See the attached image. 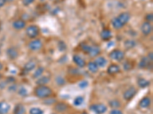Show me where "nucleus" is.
Wrapping results in <instances>:
<instances>
[{
    "label": "nucleus",
    "mask_w": 153,
    "mask_h": 114,
    "mask_svg": "<svg viewBox=\"0 0 153 114\" xmlns=\"http://www.w3.org/2000/svg\"><path fill=\"white\" fill-rule=\"evenodd\" d=\"M90 109L96 114H104L107 111V106L104 104H93L91 105Z\"/></svg>",
    "instance_id": "obj_4"
},
{
    "label": "nucleus",
    "mask_w": 153,
    "mask_h": 114,
    "mask_svg": "<svg viewBox=\"0 0 153 114\" xmlns=\"http://www.w3.org/2000/svg\"><path fill=\"white\" fill-rule=\"evenodd\" d=\"M66 48H67L66 44H65V43L62 42V41H61L60 43H58V49H60L61 52H63L64 49H66Z\"/></svg>",
    "instance_id": "obj_35"
},
{
    "label": "nucleus",
    "mask_w": 153,
    "mask_h": 114,
    "mask_svg": "<svg viewBox=\"0 0 153 114\" xmlns=\"http://www.w3.org/2000/svg\"><path fill=\"white\" fill-rule=\"evenodd\" d=\"M51 81V78L49 76H41L38 78L36 81V84L37 85H46Z\"/></svg>",
    "instance_id": "obj_22"
},
{
    "label": "nucleus",
    "mask_w": 153,
    "mask_h": 114,
    "mask_svg": "<svg viewBox=\"0 0 153 114\" xmlns=\"http://www.w3.org/2000/svg\"><path fill=\"white\" fill-rule=\"evenodd\" d=\"M141 31L145 36L150 34L152 32V25L151 23L148 22V21L143 22L141 25Z\"/></svg>",
    "instance_id": "obj_7"
},
{
    "label": "nucleus",
    "mask_w": 153,
    "mask_h": 114,
    "mask_svg": "<svg viewBox=\"0 0 153 114\" xmlns=\"http://www.w3.org/2000/svg\"><path fill=\"white\" fill-rule=\"evenodd\" d=\"M67 109H68L67 104L64 103V102H58L54 105V110L58 113H64L67 111Z\"/></svg>",
    "instance_id": "obj_14"
},
{
    "label": "nucleus",
    "mask_w": 153,
    "mask_h": 114,
    "mask_svg": "<svg viewBox=\"0 0 153 114\" xmlns=\"http://www.w3.org/2000/svg\"><path fill=\"white\" fill-rule=\"evenodd\" d=\"M95 63L97 65L99 68H104L106 65H107V59H106L104 56H98L96 58Z\"/></svg>",
    "instance_id": "obj_19"
},
{
    "label": "nucleus",
    "mask_w": 153,
    "mask_h": 114,
    "mask_svg": "<svg viewBox=\"0 0 153 114\" xmlns=\"http://www.w3.org/2000/svg\"><path fill=\"white\" fill-rule=\"evenodd\" d=\"M151 98H149V97H145V98H143V99L139 101V106H140L141 108L145 109V108L149 107V106L151 105Z\"/></svg>",
    "instance_id": "obj_20"
},
{
    "label": "nucleus",
    "mask_w": 153,
    "mask_h": 114,
    "mask_svg": "<svg viewBox=\"0 0 153 114\" xmlns=\"http://www.w3.org/2000/svg\"><path fill=\"white\" fill-rule=\"evenodd\" d=\"M53 91L47 85H38L34 90L35 97L40 99H46L53 94Z\"/></svg>",
    "instance_id": "obj_1"
},
{
    "label": "nucleus",
    "mask_w": 153,
    "mask_h": 114,
    "mask_svg": "<svg viewBox=\"0 0 153 114\" xmlns=\"http://www.w3.org/2000/svg\"><path fill=\"white\" fill-rule=\"evenodd\" d=\"M137 94V89L135 87H130L128 89L125 91L123 93V98L126 100H131L132 98H134L136 94Z\"/></svg>",
    "instance_id": "obj_6"
},
{
    "label": "nucleus",
    "mask_w": 153,
    "mask_h": 114,
    "mask_svg": "<svg viewBox=\"0 0 153 114\" xmlns=\"http://www.w3.org/2000/svg\"><path fill=\"white\" fill-rule=\"evenodd\" d=\"M137 84H138V85H139V88H145L150 85V82L145 79V78H139L138 81H137Z\"/></svg>",
    "instance_id": "obj_24"
},
{
    "label": "nucleus",
    "mask_w": 153,
    "mask_h": 114,
    "mask_svg": "<svg viewBox=\"0 0 153 114\" xmlns=\"http://www.w3.org/2000/svg\"><path fill=\"white\" fill-rule=\"evenodd\" d=\"M44 71H45V69L43 67H38L37 69H35V71H34L33 75H32V78L38 79V78H40L43 75Z\"/></svg>",
    "instance_id": "obj_25"
},
{
    "label": "nucleus",
    "mask_w": 153,
    "mask_h": 114,
    "mask_svg": "<svg viewBox=\"0 0 153 114\" xmlns=\"http://www.w3.org/2000/svg\"><path fill=\"white\" fill-rule=\"evenodd\" d=\"M124 44L126 49H132V48H133L136 45V42L133 40H128V41H126L125 42Z\"/></svg>",
    "instance_id": "obj_29"
},
{
    "label": "nucleus",
    "mask_w": 153,
    "mask_h": 114,
    "mask_svg": "<svg viewBox=\"0 0 153 114\" xmlns=\"http://www.w3.org/2000/svg\"><path fill=\"white\" fill-rule=\"evenodd\" d=\"M133 68L132 63H130L129 61H126V62L123 63V69H124L125 71H129Z\"/></svg>",
    "instance_id": "obj_33"
},
{
    "label": "nucleus",
    "mask_w": 153,
    "mask_h": 114,
    "mask_svg": "<svg viewBox=\"0 0 153 114\" xmlns=\"http://www.w3.org/2000/svg\"><path fill=\"white\" fill-rule=\"evenodd\" d=\"M3 69V65H2V63L0 62V71H2V70Z\"/></svg>",
    "instance_id": "obj_41"
},
{
    "label": "nucleus",
    "mask_w": 153,
    "mask_h": 114,
    "mask_svg": "<svg viewBox=\"0 0 153 114\" xmlns=\"http://www.w3.org/2000/svg\"><path fill=\"white\" fill-rule=\"evenodd\" d=\"M55 82L56 83L58 84V85H64V84H65V80L63 77L61 76H57L55 78Z\"/></svg>",
    "instance_id": "obj_32"
},
{
    "label": "nucleus",
    "mask_w": 153,
    "mask_h": 114,
    "mask_svg": "<svg viewBox=\"0 0 153 114\" xmlns=\"http://www.w3.org/2000/svg\"><path fill=\"white\" fill-rule=\"evenodd\" d=\"M83 101H84V98L83 97H81V96H78L74 100V104L76 106H80L83 104Z\"/></svg>",
    "instance_id": "obj_28"
},
{
    "label": "nucleus",
    "mask_w": 153,
    "mask_h": 114,
    "mask_svg": "<svg viewBox=\"0 0 153 114\" xmlns=\"http://www.w3.org/2000/svg\"><path fill=\"white\" fill-rule=\"evenodd\" d=\"M29 94V92H28L27 89L24 87V86H22L21 88H19V94L22 97H26Z\"/></svg>",
    "instance_id": "obj_31"
},
{
    "label": "nucleus",
    "mask_w": 153,
    "mask_h": 114,
    "mask_svg": "<svg viewBox=\"0 0 153 114\" xmlns=\"http://www.w3.org/2000/svg\"><path fill=\"white\" fill-rule=\"evenodd\" d=\"M35 68H36V62L32 61V60L29 61L27 63L24 65V67H23V73L24 74L29 73L30 71L35 70Z\"/></svg>",
    "instance_id": "obj_11"
},
{
    "label": "nucleus",
    "mask_w": 153,
    "mask_h": 114,
    "mask_svg": "<svg viewBox=\"0 0 153 114\" xmlns=\"http://www.w3.org/2000/svg\"><path fill=\"white\" fill-rule=\"evenodd\" d=\"M5 3H6V2H5L4 0H0V8H2V6H4Z\"/></svg>",
    "instance_id": "obj_40"
},
{
    "label": "nucleus",
    "mask_w": 153,
    "mask_h": 114,
    "mask_svg": "<svg viewBox=\"0 0 153 114\" xmlns=\"http://www.w3.org/2000/svg\"><path fill=\"white\" fill-rule=\"evenodd\" d=\"M110 114H123L121 110H118V109H113L110 112Z\"/></svg>",
    "instance_id": "obj_38"
},
{
    "label": "nucleus",
    "mask_w": 153,
    "mask_h": 114,
    "mask_svg": "<svg viewBox=\"0 0 153 114\" xmlns=\"http://www.w3.org/2000/svg\"><path fill=\"white\" fill-rule=\"evenodd\" d=\"M35 2V0H22V4L25 6H29Z\"/></svg>",
    "instance_id": "obj_36"
},
{
    "label": "nucleus",
    "mask_w": 153,
    "mask_h": 114,
    "mask_svg": "<svg viewBox=\"0 0 153 114\" xmlns=\"http://www.w3.org/2000/svg\"><path fill=\"white\" fill-rule=\"evenodd\" d=\"M0 53H1V49H0Z\"/></svg>",
    "instance_id": "obj_44"
},
{
    "label": "nucleus",
    "mask_w": 153,
    "mask_h": 114,
    "mask_svg": "<svg viewBox=\"0 0 153 114\" xmlns=\"http://www.w3.org/2000/svg\"><path fill=\"white\" fill-rule=\"evenodd\" d=\"M73 61L76 64L79 68H84L86 65H87V63L85 62L84 59L83 58H81L80 56L78 55H74L73 56Z\"/></svg>",
    "instance_id": "obj_16"
},
{
    "label": "nucleus",
    "mask_w": 153,
    "mask_h": 114,
    "mask_svg": "<svg viewBox=\"0 0 153 114\" xmlns=\"http://www.w3.org/2000/svg\"><path fill=\"white\" fill-rule=\"evenodd\" d=\"M11 109L10 104L6 100L0 101V114H8Z\"/></svg>",
    "instance_id": "obj_12"
},
{
    "label": "nucleus",
    "mask_w": 153,
    "mask_h": 114,
    "mask_svg": "<svg viewBox=\"0 0 153 114\" xmlns=\"http://www.w3.org/2000/svg\"><path fill=\"white\" fill-rule=\"evenodd\" d=\"M145 20H146V21H148V22H149V23L152 22V21H153L152 13H150V14H146V17H145Z\"/></svg>",
    "instance_id": "obj_37"
},
{
    "label": "nucleus",
    "mask_w": 153,
    "mask_h": 114,
    "mask_svg": "<svg viewBox=\"0 0 153 114\" xmlns=\"http://www.w3.org/2000/svg\"><path fill=\"white\" fill-rule=\"evenodd\" d=\"M29 114H44V111L41 108L32 107L29 110Z\"/></svg>",
    "instance_id": "obj_30"
},
{
    "label": "nucleus",
    "mask_w": 153,
    "mask_h": 114,
    "mask_svg": "<svg viewBox=\"0 0 153 114\" xmlns=\"http://www.w3.org/2000/svg\"><path fill=\"white\" fill-rule=\"evenodd\" d=\"M100 37L103 41H110V39L113 37V34H112V31H110V29L108 28H104L100 32Z\"/></svg>",
    "instance_id": "obj_13"
},
{
    "label": "nucleus",
    "mask_w": 153,
    "mask_h": 114,
    "mask_svg": "<svg viewBox=\"0 0 153 114\" xmlns=\"http://www.w3.org/2000/svg\"><path fill=\"white\" fill-rule=\"evenodd\" d=\"M7 56H8V59H11V60H15L19 56V53L18 49L14 47H9L6 51Z\"/></svg>",
    "instance_id": "obj_8"
},
{
    "label": "nucleus",
    "mask_w": 153,
    "mask_h": 114,
    "mask_svg": "<svg viewBox=\"0 0 153 114\" xmlns=\"http://www.w3.org/2000/svg\"><path fill=\"white\" fill-rule=\"evenodd\" d=\"M26 110L22 104H18L15 105L13 110V114H25Z\"/></svg>",
    "instance_id": "obj_21"
},
{
    "label": "nucleus",
    "mask_w": 153,
    "mask_h": 114,
    "mask_svg": "<svg viewBox=\"0 0 153 114\" xmlns=\"http://www.w3.org/2000/svg\"><path fill=\"white\" fill-rule=\"evenodd\" d=\"M100 53V48L98 46H90V45L89 49L87 51V55H89L90 57H97Z\"/></svg>",
    "instance_id": "obj_10"
},
{
    "label": "nucleus",
    "mask_w": 153,
    "mask_h": 114,
    "mask_svg": "<svg viewBox=\"0 0 153 114\" xmlns=\"http://www.w3.org/2000/svg\"><path fill=\"white\" fill-rule=\"evenodd\" d=\"M26 26V23L25 21L22 20V19H19V20L15 21L13 23V27L15 30H22L24 29Z\"/></svg>",
    "instance_id": "obj_18"
},
{
    "label": "nucleus",
    "mask_w": 153,
    "mask_h": 114,
    "mask_svg": "<svg viewBox=\"0 0 153 114\" xmlns=\"http://www.w3.org/2000/svg\"><path fill=\"white\" fill-rule=\"evenodd\" d=\"M52 114H57V113H52Z\"/></svg>",
    "instance_id": "obj_45"
},
{
    "label": "nucleus",
    "mask_w": 153,
    "mask_h": 114,
    "mask_svg": "<svg viewBox=\"0 0 153 114\" xmlns=\"http://www.w3.org/2000/svg\"><path fill=\"white\" fill-rule=\"evenodd\" d=\"M82 114H88V113H87L86 112V111H83V112L82 113Z\"/></svg>",
    "instance_id": "obj_43"
},
{
    "label": "nucleus",
    "mask_w": 153,
    "mask_h": 114,
    "mask_svg": "<svg viewBox=\"0 0 153 114\" xmlns=\"http://www.w3.org/2000/svg\"><path fill=\"white\" fill-rule=\"evenodd\" d=\"M6 2H8V3H10V2H13L14 0H4Z\"/></svg>",
    "instance_id": "obj_42"
},
{
    "label": "nucleus",
    "mask_w": 153,
    "mask_h": 114,
    "mask_svg": "<svg viewBox=\"0 0 153 114\" xmlns=\"http://www.w3.org/2000/svg\"><path fill=\"white\" fill-rule=\"evenodd\" d=\"M109 57L113 60L116 62L122 61L125 58V54L122 50L120 49H113L111 51L109 54Z\"/></svg>",
    "instance_id": "obj_3"
},
{
    "label": "nucleus",
    "mask_w": 153,
    "mask_h": 114,
    "mask_svg": "<svg viewBox=\"0 0 153 114\" xmlns=\"http://www.w3.org/2000/svg\"><path fill=\"white\" fill-rule=\"evenodd\" d=\"M25 34L29 38L35 39L40 34L39 27L37 25H29L25 30Z\"/></svg>",
    "instance_id": "obj_2"
},
{
    "label": "nucleus",
    "mask_w": 153,
    "mask_h": 114,
    "mask_svg": "<svg viewBox=\"0 0 153 114\" xmlns=\"http://www.w3.org/2000/svg\"><path fill=\"white\" fill-rule=\"evenodd\" d=\"M87 68H88V70L90 71L91 73L95 74L99 71V67L95 63V62H89L87 64Z\"/></svg>",
    "instance_id": "obj_23"
},
{
    "label": "nucleus",
    "mask_w": 153,
    "mask_h": 114,
    "mask_svg": "<svg viewBox=\"0 0 153 114\" xmlns=\"http://www.w3.org/2000/svg\"><path fill=\"white\" fill-rule=\"evenodd\" d=\"M89 85V83L87 81H82L79 83V87L81 88V89H83V88H87V86Z\"/></svg>",
    "instance_id": "obj_34"
},
{
    "label": "nucleus",
    "mask_w": 153,
    "mask_h": 114,
    "mask_svg": "<svg viewBox=\"0 0 153 114\" xmlns=\"http://www.w3.org/2000/svg\"><path fill=\"white\" fill-rule=\"evenodd\" d=\"M148 59H149V60H150V61L151 62H152V59H153V53H152V52H151V53H149V55H148Z\"/></svg>",
    "instance_id": "obj_39"
},
{
    "label": "nucleus",
    "mask_w": 153,
    "mask_h": 114,
    "mask_svg": "<svg viewBox=\"0 0 153 114\" xmlns=\"http://www.w3.org/2000/svg\"><path fill=\"white\" fill-rule=\"evenodd\" d=\"M109 105H110V107L113 108V109H117V108L121 106V103H120V101H119L118 100L114 99V100H111L109 102Z\"/></svg>",
    "instance_id": "obj_27"
},
{
    "label": "nucleus",
    "mask_w": 153,
    "mask_h": 114,
    "mask_svg": "<svg viewBox=\"0 0 153 114\" xmlns=\"http://www.w3.org/2000/svg\"><path fill=\"white\" fill-rule=\"evenodd\" d=\"M28 47L31 51H38L40 50L43 47V43H42L41 40L38 39H34L31 41L28 44Z\"/></svg>",
    "instance_id": "obj_5"
},
{
    "label": "nucleus",
    "mask_w": 153,
    "mask_h": 114,
    "mask_svg": "<svg viewBox=\"0 0 153 114\" xmlns=\"http://www.w3.org/2000/svg\"><path fill=\"white\" fill-rule=\"evenodd\" d=\"M152 62L150 61V60L148 59V57L147 56L143 57L139 62V67L140 68V69H149L150 65H152Z\"/></svg>",
    "instance_id": "obj_15"
},
{
    "label": "nucleus",
    "mask_w": 153,
    "mask_h": 114,
    "mask_svg": "<svg viewBox=\"0 0 153 114\" xmlns=\"http://www.w3.org/2000/svg\"><path fill=\"white\" fill-rule=\"evenodd\" d=\"M111 23H112V25L113 26V27L116 29V30H120V29L123 27V25L121 24V22H120V21H119V19H117L116 17L112 19Z\"/></svg>",
    "instance_id": "obj_26"
},
{
    "label": "nucleus",
    "mask_w": 153,
    "mask_h": 114,
    "mask_svg": "<svg viewBox=\"0 0 153 114\" xmlns=\"http://www.w3.org/2000/svg\"><path fill=\"white\" fill-rule=\"evenodd\" d=\"M120 71V67L117 64H111L107 68V73L110 76H114L116 74H118Z\"/></svg>",
    "instance_id": "obj_17"
},
{
    "label": "nucleus",
    "mask_w": 153,
    "mask_h": 114,
    "mask_svg": "<svg viewBox=\"0 0 153 114\" xmlns=\"http://www.w3.org/2000/svg\"><path fill=\"white\" fill-rule=\"evenodd\" d=\"M116 18L119 19V21L121 22V24L124 26V25H126V24L129 21V20H130L131 14L129 12H122L120 13Z\"/></svg>",
    "instance_id": "obj_9"
}]
</instances>
